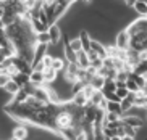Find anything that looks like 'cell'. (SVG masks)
<instances>
[{
    "instance_id": "obj_18",
    "label": "cell",
    "mask_w": 147,
    "mask_h": 140,
    "mask_svg": "<svg viewBox=\"0 0 147 140\" xmlns=\"http://www.w3.org/2000/svg\"><path fill=\"white\" fill-rule=\"evenodd\" d=\"M66 42H68L69 48H71L74 53H79V52L82 50V44H81V39H79V37H73V39L66 37Z\"/></svg>"
},
{
    "instance_id": "obj_11",
    "label": "cell",
    "mask_w": 147,
    "mask_h": 140,
    "mask_svg": "<svg viewBox=\"0 0 147 140\" xmlns=\"http://www.w3.org/2000/svg\"><path fill=\"white\" fill-rule=\"evenodd\" d=\"M50 68L60 74V72H63V71H65V68H66V60L63 58V56H55V58H53V61H52V66H50Z\"/></svg>"
},
{
    "instance_id": "obj_17",
    "label": "cell",
    "mask_w": 147,
    "mask_h": 140,
    "mask_svg": "<svg viewBox=\"0 0 147 140\" xmlns=\"http://www.w3.org/2000/svg\"><path fill=\"white\" fill-rule=\"evenodd\" d=\"M104 84H105V77H102L100 74L92 76L91 82H89V85H91V87H94L95 90H102V89H104Z\"/></svg>"
},
{
    "instance_id": "obj_20",
    "label": "cell",
    "mask_w": 147,
    "mask_h": 140,
    "mask_svg": "<svg viewBox=\"0 0 147 140\" xmlns=\"http://www.w3.org/2000/svg\"><path fill=\"white\" fill-rule=\"evenodd\" d=\"M136 74H139V76H146L147 74V60H141L136 66H134V71Z\"/></svg>"
},
{
    "instance_id": "obj_40",
    "label": "cell",
    "mask_w": 147,
    "mask_h": 140,
    "mask_svg": "<svg viewBox=\"0 0 147 140\" xmlns=\"http://www.w3.org/2000/svg\"><path fill=\"white\" fill-rule=\"evenodd\" d=\"M2 74H3V72H2V68H0V76H2Z\"/></svg>"
},
{
    "instance_id": "obj_5",
    "label": "cell",
    "mask_w": 147,
    "mask_h": 140,
    "mask_svg": "<svg viewBox=\"0 0 147 140\" xmlns=\"http://www.w3.org/2000/svg\"><path fill=\"white\" fill-rule=\"evenodd\" d=\"M32 97H34V98H37V100H39V102H42L44 105H47V103H49V95H47V85L44 84V85H40V87H36L34 93H32Z\"/></svg>"
},
{
    "instance_id": "obj_37",
    "label": "cell",
    "mask_w": 147,
    "mask_h": 140,
    "mask_svg": "<svg viewBox=\"0 0 147 140\" xmlns=\"http://www.w3.org/2000/svg\"><path fill=\"white\" fill-rule=\"evenodd\" d=\"M121 140H136L134 137H128V135H125V137H121Z\"/></svg>"
},
{
    "instance_id": "obj_41",
    "label": "cell",
    "mask_w": 147,
    "mask_h": 140,
    "mask_svg": "<svg viewBox=\"0 0 147 140\" xmlns=\"http://www.w3.org/2000/svg\"><path fill=\"white\" fill-rule=\"evenodd\" d=\"M144 77H146V82H147V74H146V76H144Z\"/></svg>"
},
{
    "instance_id": "obj_39",
    "label": "cell",
    "mask_w": 147,
    "mask_h": 140,
    "mask_svg": "<svg viewBox=\"0 0 147 140\" xmlns=\"http://www.w3.org/2000/svg\"><path fill=\"white\" fill-rule=\"evenodd\" d=\"M7 140H18V139H15V137H8Z\"/></svg>"
},
{
    "instance_id": "obj_35",
    "label": "cell",
    "mask_w": 147,
    "mask_h": 140,
    "mask_svg": "<svg viewBox=\"0 0 147 140\" xmlns=\"http://www.w3.org/2000/svg\"><path fill=\"white\" fill-rule=\"evenodd\" d=\"M138 0H123V5H125L126 8H133L134 5H136Z\"/></svg>"
},
{
    "instance_id": "obj_34",
    "label": "cell",
    "mask_w": 147,
    "mask_h": 140,
    "mask_svg": "<svg viewBox=\"0 0 147 140\" xmlns=\"http://www.w3.org/2000/svg\"><path fill=\"white\" fill-rule=\"evenodd\" d=\"M8 81H10V77H8V76H5V74H2V76H0V89H3Z\"/></svg>"
},
{
    "instance_id": "obj_28",
    "label": "cell",
    "mask_w": 147,
    "mask_h": 140,
    "mask_svg": "<svg viewBox=\"0 0 147 140\" xmlns=\"http://www.w3.org/2000/svg\"><path fill=\"white\" fill-rule=\"evenodd\" d=\"M81 90H82V93L86 95V98H87V100H91L92 93L95 92V89H94V87H91V85H89V84H86V85H84V87H82Z\"/></svg>"
},
{
    "instance_id": "obj_31",
    "label": "cell",
    "mask_w": 147,
    "mask_h": 140,
    "mask_svg": "<svg viewBox=\"0 0 147 140\" xmlns=\"http://www.w3.org/2000/svg\"><path fill=\"white\" fill-rule=\"evenodd\" d=\"M40 61L44 63V66H45V68H50V66H52V61H53V56L49 55V53H45V55H44V58L40 60Z\"/></svg>"
},
{
    "instance_id": "obj_14",
    "label": "cell",
    "mask_w": 147,
    "mask_h": 140,
    "mask_svg": "<svg viewBox=\"0 0 147 140\" xmlns=\"http://www.w3.org/2000/svg\"><path fill=\"white\" fill-rule=\"evenodd\" d=\"M42 74H44V81H45V84H53V82L57 81V77H58V72L53 71L52 68H45Z\"/></svg>"
},
{
    "instance_id": "obj_1",
    "label": "cell",
    "mask_w": 147,
    "mask_h": 140,
    "mask_svg": "<svg viewBox=\"0 0 147 140\" xmlns=\"http://www.w3.org/2000/svg\"><path fill=\"white\" fill-rule=\"evenodd\" d=\"M129 42H131V36L128 34L126 29H120L115 36V47H118L120 50H129Z\"/></svg>"
},
{
    "instance_id": "obj_42",
    "label": "cell",
    "mask_w": 147,
    "mask_h": 140,
    "mask_svg": "<svg viewBox=\"0 0 147 140\" xmlns=\"http://www.w3.org/2000/svg\"><path fill=\"white\" fill-rule=\"evenodd\" d=\"M146 121H147V111H146Z\"/></svg>"
},
{
    "instance_id": "obj_29",
    "label": "cell",
    "mask_w": 147,
    "mask_h": 140,
    "mask_svg": "<svg viewBox=\"0 0 147 140\" xmlns=\"http://www.w3.org/2000/svg\"><path fill=\"white\" fill-rule=\"evenodd\" d=\"M125 134L128 137H134V139H136V135H138V129H134V127H131V126H126L125 124Z\"/></svg>"
},
{
    "instance_id": "obj_25",
    "label": "cell",
    "mask_w": 147,
    "mask_h": 140,
    "mask_svg": "<svg viewBox=\"0 0 147 140\" xmlns=\"http://www.w3.org/2000/svg\"><path fill=\"white\" fill-rule=\"evenodd\" d=\"M117 90V84L113 79H105V84H104V89L102 92H115Z\"/></svg>"
},
{
    "instance_id": "obj_43",
    "label": "cell",
    "mask_w": 147,
    "mask_h": 140,
    "mask_svg": "<svg viewBox=\"0 0 147 140\" xmlns=\"http://www.w3.org/2000/svg\"><path fill=\"white\" fill-rule=\"evenodd\" d=\"M144 18H146V19H147V13H146V16H144Z\"/></svg>"
},
{
    "instance_id": "obj_15",
    "label": "cell",
    "mask_w": 147,
    "mask_h": 140,
    "mask_svg": "<svg viewBox=\"0 0 147 140\" xmlns=\"http://www.w3.org/2000/svg\"><path fill=\"white\" fill-rule=\"evenodd\" d=\"M133 10H134V13H136L139 18H144L146 16V13H147V3L144 2V0H138L136 5L133 7Z\"/></svg>"
},
{
    "instance_id": "obj_30",
    "label": "cell",
    "mask_w": 147,
    "mask_h": 140,
    "mask_svg": "<svg viewBox=\"0 0 147 140\" xmlns=\"http://www.w3.org/2000/svg\"><path fill=\"white\" fill-rule=\"evenodd\" d=\"M115 93H117V97L120 98V102H121L123 98H126L128 95H129V90L126 89V87H125V89H117V90H115Z\"/></svg>"
},
{
    "instance_id": "obj_7",
    "label": "cell",
    "mask_w": 147,
    "mask_h": 140,
    "mask_svg": "<svg viewBox=\"0 0 147 140\" xmlns=\"http://www.w3.org/2000/svg\"><path fill=\"white\" fill-rule=\"evenodd\" d=\"M71 103H73L74 106H78V108H84V106L89 103V100H87L86 95L82 93V90H79V92L73 93V97H71Z\"/></svg>"
},
{
    "instance_id": "obj_36",
    "label": "cell",
    "mask_w": 147,
    "mask_h": 140,
    "mask_svg": "<svg viewBox=\"0 0 147 140\" xmlns=\"http://www.w3.org/2000/svg\"><path fill=\"white\" fill-rule=\"evenodd\" d=\"M115 84H117V89H125L126 87V82H121V81H115Z\"/></svg>"
},
{
    "instance_id": "obj_13",
    "label": "cell",
    "mask_w": 147,
    "mask_h": 140,
    "mask_svg": "<svg viewBox=\"0 0 147 140\" xmlns=\"http://www.w3.org/2000/svg\"><path fill=\"white\" fill-rule=\"evenodd\" d=\"M3 90H5L7 93H8L10 97H15V95H16V93L20 92V90H21V87H20V85H18L16 82L13 81V79H10V81L7 82V85L3 87Z\"/></svg>"
},
{
    "instance_id": "obj_21",
    "label": "cell",
    "mask_w": 147,
    "mask_h": 140,
    "mask_svg": "<svg viewBox=\"0 0 147 140\" xmlns=\"http://www.w3.org/2000/svg\"><path fill=\"white\" fill-rule=\"evenodd\" d=\"M102 100H104V93H102V90H95V92L92 93V97H91V100H89V103H91V105H94V106H99Z\"/></svg>"
},
{
    "instance_id": "obj_8",
    "label": "cell",
    "mask_w": 147,
    "mask_h": 140,
    "mask_svg": "<svg viewBox=\"0 0 147 140\" xmlns=\"http://www.w3.org/2000/svg\"><path fill=\"white\" fill-rule=\"evenodd\" d=\"M91 50L95 52L100 58H107V52H105V45L102 42H99L97 39H92V44H91Z\"/></svg>"
},
{
    "instance_id": "obj_10",
    "label": "cell",
    "mask_w": 147,
    "mask_h": 140,
    "mask_svg": "<svg viewBox=\"0 0 147 140\" xmlns=\"http://www.w3.org/2000/svg\"><path fill=\"white\" fill-rule=\"evenodd\" d=\"M29 82L31 84H34L36 87L44 85L45 84V81H44V74L40 71H31L29 72Z\"/></svg>"
},
{
    "instance_id": "obj_3",
    "label": "cell",
    "mask_w": 147,
    "mask_h": 140,
    "mask_svg": "<svg viewBox=\"0 0 147 140\" xmlns=\"http://www.w3.org/2000/svg\"><path fill=\"white\" fill-rule=\"evenodd\" d=\"M123 123H125L126 126L134 127V129H141V127L146 126V123H144V119L141 118V116H134V115H125L123 116Z\"/></svg>"
},
{
    "instance_id": "obj_16",
    "label": "cell",
    "mask_w": 147,
    "mask_h": 140,
    "mask_svg": "<svg viewBox=\"0 0 147 140\" xmlns=\"http://www.w3.org/2000/svg\"><path fill=\"white\" fill-rule=\"evenodd\" d=\"M107 113H115V115H120L123 119V111H121V105L120 102H108L107 100Z\"/></svg>"
},
{
    "instance_id": "obj_23",
    "label": "cell",
    "mask_w": 147,
    "mask_h": 140,
    "mask_svg": "<svg viewBox=\"0 0 147 140\" xmlns=\"http://www.w3.org/2000/svg\"><path fill=\"white\" fill-rule=\"evenodd\" d=\"M37 39V44L39 45H50V37H49V32H42V34H36Z\"/></svg>"
},
{
    "instance_id": "obj_9",
    "label": "cell",
    "mask_w": 147,
    "mask_h": 140,
    "mask_svg": "<svg viewBox=\"0 0 147 140\" xmlns=\"http://www.w3.org/2000/svg\"><path fill=\"white\" fill-rule=\"evenodd\" d=\"M79 39H81V44H82V50L86 52H91V44H92V37L91 34L87 32V31L82 29L81 31V34H79Z\"/></svg>"
},
{
    "instance_id": "obj_4",
    "label": "cell",
    "mask_w": 147,
    "mask_h": 140,
    "mask_svg": "<svg viewBox=\"0 0 147 140\" xmlns=\"http://www.w3.org/2000/svg\"><path fill=\"white\" fill-rule=\"evenodd\" d=\"M11 137H15V139H18V140H26L28 137H29V131H28V127L24 124L18 123L16 126L11 129Z\"/></svg>"
},
{
    "instance_id": "obj_27",
    "label": "cell",
    "mask_w": 147,
    "mask_h": 140,
    "mask_svg": "<svg viewBox=\"0 0 147 140\" xmlns=\"http://www.w3.org/2000/svg\"><path fill=\"white\" fill-rule=\"evenodd\" d=\"M91 66L94 69H97V72H99V69L102 68V66H104V58H100V56H97V58H94L91 61Z\"/></svg>"
},
{
    "instance_id": "obj_32",
    "label": "cell",
    "mask_w": 147,
    "mask_h": 140,
    "mask_svg": "<svg viewBox=\"0 0 147 140\" xmlns=\"http://www.w3.org/2000/svg\"><path fill=\"white\" fill-rule=\"evenodd\" d=\"M128 79H129V74H128V72H125V71H120V72H117V79H115V81L126 82Z\"/></svg>"
},
{
    "instance_id": "obj_2",
    "label": "cell",
    "mask_w": 147,
    "mask_h": 140,
    "mask_svg": "<svg viewBox=\"0 0 147 140\" xmlns=\"http://www.w3.org/2000/svg\"><path fill=\"white\" fill-rule=\"evenodd\" d=\"M49 37H50V44L52 45H57L63 40V31H61L60 24H52L49 26Z\"/></svg>"
},
{
    "instance_id": "obj_38",
    "label": "cell",
    "mask_w": 147,
    "mask_h": 140,
    "mask_svg": "<svg viewBox=\"0 0 147 140\" xmlns=\"http://www.w3.org/2000/svg\"><path fill=\"white\" fill-rule=\"evenodd\" d=\"M110 140H121V139H120V137H118V135H115V137H112V139H110Z\"/></svg>"
},
{
    "instance_id": "obj_44",
    "label": "cell",
    "mask_w": 147,
    "mask_h": 140,
    "mask_svg": "<svg viewBox=\"0 0 147 140\" xmlns=\"http://www.w3.org/2000/svg\"><path fill=\"white\" fill-rule=\"evenodd\" d=\"M144 2H146V3H147V0H144Z\"/></svg>"
},
{
    "instance_id": "obj_26",
    "label": "cell",
    "mask_w": 147,
    "mask_h": 140,
    "mask_svg": "<svg viewBox=\"0 0 147 140\" xmlns=\"http://www.w3.org/2000/svg\"><path fill=\"white\" fill-rule=\"evenodd\" d=\"M126 89L129 90V93H136V92H139V85L136 84V82L133 81V79H128V81H126Z\"/></svg>"
},
{
    "instance_id": "obj_19",
    "label": "cell",
    "mask_w": 147,
    "mask_h": 140,
    "mask_svg": "<svg viewBox=\"0 0 147 140\" xmlns=\"http://www.w3.org/2000/svg\"><path fill=\"white\" fill-rule=\"evenodd\" d=\"M24 105H26L28 108H31L32 111H37V110H40V108L44 106V103L39 102L37 98H34L32 95H31V97H28V100L24 102Z\"/></svg>"
},
{
    "instance_id": "obj_22",
    "label": "cell",
    "mask_w": 147,
    "mask_h": 140,
    "mask_svg": "<svg viewBox=\"0 0 147 140\" xmlns=\"http://www.w3.org/2000/svg\"><path fill=\"white\" fill-rule=\"evenodd\" d=\"M13 81L16 82L20 87H24V85L29 82V74H24V72H20L16 77H13Z\"/></svg>"
},
{
    "instance_id": "obj_24",
    "label": "cell",
    "mask_w": 147,
    "mask_h": 140,
    "mask_svg": "<svg viewBox=\"0 0 147 140\" xmlns=\"http://www.w3.org/2000/svg\"><path fill=\"white\" fill-rule=\"evenodd\" d=\"M129 79H133V81L139 85V89H142L144 85L147 84V82H146V77H144V76H139V74H136V72H131V74H129Z\"/></svg>"
},
{
    "instance_id": "obj_12",
    "label": "cell",
    "mask_w": 147,
    "mask_h": 140,
    "mask_svg": "<svg viewBox=\"0 0 147 140\" xmlns=\"http://www.w3.org/2000/svg\"><path fill=\"white\" fill-rule=\"evenodd\" d=\"M31 27H32V31H34V34H42V32H47L49 31V26L44 24L42 21H39L37 18L31 21Z\"/></svg>"
},
{
    "instance_id": "obj_33",
    "label": "cell",
    "mask_w": 147,
    "mask_h": 140,
    "mask_svg": "<svg viewBox=\"0 0 147 140\" xmlns=\"http://www.w3.org/2000/svg\"><path fill=\"white\" fill-rule=\"evenodd\" d=\"M58 3H63V5H66L68 8H71L74 3H78V0H57Z\"/></svg>"
},
{
    "instance_id": "obj_6",
    "label": "cell",
    "mask_w": 147,
    "mask_h": 140,
    "mask_svg": "<svg viewBox=\"0 0 147 140\" xmlns=\"http://www.w3.org/2000/svg\"><path fill=\"white\" fill-rule=\"evenodd\" d=\"M76 55H78V58H76V64H78V68L86 71V69L91 66V60H89L87 53H86L84 50H81L79 53H76Z\"/></svg>"
}]
</instances>
